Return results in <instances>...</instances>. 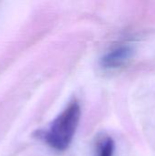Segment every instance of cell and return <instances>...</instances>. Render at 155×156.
Returning <instances> with one entry per match:
<instances>
[{"label":"cell","instance_id":"cell-1","mask_svg":"<svg viewBox=\"0 0 155 156\" xmlns=\"http://www.w3.org/2000/svg\"><path fill=\"white\" fill-rule=\"evenodd\" d=\"M80 115V105L77 100H73L47 129L37 133V137L51 149L57 152H64L73 141Z\"/></svg>","mask_w":155,"mask_h":156},{"label":"cell","instance_id":"cell-3","mask_svg":"<svg viewBox=\"0 0 155 156\" xmlns=\"http://www.w3.org/2000/svg\"><path fill=\"white\" fill-rule=\"evenodd\" d=\"M115 144L112 138L103 137L98 144L97 156H113Z\"/></svg>","mask_w":155,"mask_h":156},{"label":"cell","instance_id":"cell-2","mask_svg":"<svg viewBox=\"0 0 155 156\" xmlns=\"http://www.w3.org/2000/svg\"><path fill=\"white\" fill-rule=\"evenodd\" d=\"M131 44H121L107 51L100 59V66L105 70H117L130 63L134 55Z\"/></svg>","mask_w":155,"mask_h":156}]
</instances>
